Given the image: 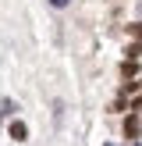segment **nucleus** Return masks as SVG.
Instances as JSON below:
<instances>
[{"label":"nucleus","mask_w":142,"mask_h":146,"mask_svg":"<svg viewBox=\"0 0 142 146\" xmlns=\"http://www.w3.org/2000/svg\"><path fill=\"white\" fill-rule=\"evenodd\" d=\"M25 135H28V128H25V121H11V139H25Z\"/></svg>","instance_id":"nucleus-1"},{"label":"nucleus","mask_w":142,"mask_h":146,"mask_svg":"<svg viewBox=\"0 0 142 146\" xmlns=\"http://www.w3.org/2000/svg\"><path fill=\"white\" fill-rule=\"evenodd\" d=\"M124 132H128V139H135V135H139V118H124Z\"/></svg>","instance_id":"nucleus-2"},{"label":"nucleus","mask_w":142,"mask_h":146,"mask_svg":"<svg viewBox=\"0 0 142 146\" xmlns=\"http://www.w3.org/2000/svg\"><path fill=\"white\" fill-rule=\"evenodd\" d=\"M50 4H53V7H68V0H50Z\"/></svg>","instance_id":"nucleus-3"},{"label":"nucleus","mask_w":142,"mask_h":146,"mask_svg":"<svg viewBox=\"0 0 142 146\" xmlns=\"http://www.w3.org/2000/svg\"><path fill=\"white\" fill-rule=\"evenodd\" d=\"M106 146H110V143H106Z\"/></svg>","instance_id":"nucleus-4"}]
</instances>
